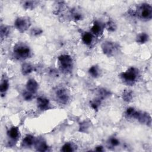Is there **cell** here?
<instances>
[{"instance_id": "6da1fadb", "label": "cell", "mask_w": 152, "mask_h": 152, "mask_svg": "<svg viewBox=\"0 0 152 152\" xmlns=\"http://www.w3.org/2000/svg\"><path fill=\"white\" fill-rule=\"evenodd\" d=\"M138 70L136 68H130L121 74L122 80L128 84L133 83L138 77Z\"/></svg>"}, {"instance_id": "7a4b0ae2", "label": "cell", "mask_w": 152, "mask_h": 152, "mask_svg": "<svg viewBox=\"0 0 152 152\" xmlns=\"http://www.w3.org/2000/svg\"><path fill=\"white\" fill-rule=\"evenodd\" d=\"M138 16L141 19L149 20L152 17V8L147 4H141L138 9Z\"/></svg>"}, {"instance_id": "3957f363", "label": "cell", "mask_w": 152, "mask_h": 152, "mask_svg": "<svg viewBox=\"0 0 152 152\" xmlns=\"http://www.w3.org/2000/svg\"><path fill=\"white\" fill-rule=\"evenodd\" d=\"M58 61L61 70L64 71H70L72 67V59L68 55H62L58 58Z\"/></svg>"}, {"instance_id": "277c9868", "label": "cell", "mask_w": 152, "mask_h": 152, "mask_svg": "<svg viewBox=\"0 0 152 152\" xmlns=\"http://www.w3.org/2000/svg\"><path fill=\"white\" fill-rule=\"evenodd\" d=\"M14 52L15 55L19 58L25 59L29 57L30 50L27 46L23 44H19L16 45L14 48Z\"/></svg>"}, {"instance_id": "5b68a950", "label": "cell", "mask_w": 152, "mask_h": 152, "mask_svg": "<svg viewBox=\"0 0 152 152\" xmlns=\"http://www.w3.org/2000/svg\"><path fill=\"white\" fill-rule=\"evenodd\" d=\"M30 22L29 18L25 17L18 18L15 22V26L16 28L21 32H24L29 28Z\"/></svg>"}, {"instance_id": "8992f818", "label": "cell", "mask_w": 152, "mask_h": 152, "mask_svg": "<svg viewBox=\"0 0 152 152\" xmlns=\"http://www.w3.org/2000/svg\"><path fill=\"white\" fill-rule=\"evenodd\" d=\"M56 96L58 101L61 103H66L68 100V95L66 90L59 89L56 91Z\"/></svg>"}, {"instance_id": "52a82bcc", "label": "cell", "mask_w": 152, "mask_h": 152, "mask_svg": "<svg viewBox=\"0 0 152 152\" xmlns=\"http://www.w3.org/2000/svg\"><path fill=\"white\" fill-rule=\"evenodd\" d=\"M136 118L139 120L142 124H146L147 125L151 124V118L148 114L140 113V112H137Z\"/></svg>"}, {"instance_id": "ba28073f", "label": "cell", "mask_w": 152, "mask_h": 152, "mask_svg": "<svg viewBox=\"0 0 152 152\" xmlns=\"http://www.w3.org/2000/svg\"><path fill=\"white\" fill-rule=\"evenodd\" d=\"M26 88L28 91L32 93H35L38 89V84L34 79H30L28 82Z\"/></svg>"}, {"instance_id": "9c48e42d", "label": "cell", "mask_w": 152, "mask_h": 152, "mask_svg": "<svg viewBox=\"0 0 152 152\" xmlns=\"http://www.w3.org/2000/svg\"><path fill=\"white\" fill-rule=\"evenodd\" d=\"M38 107L41 110H46L49 107V102L47 99L44 97H39L37 101Z\"/></svg>"}, {"instance_id": "30bf717a", "label": "cell", "mask_w": 152, "mask_h": 152, "mask_svg": "<svg viewBox=\"0 0 152 152\" xmlns=\"http://www.w3.org/2000/svg\"><path fill=\"white\" fill-rule=\"evenodd\" d=\"M102 49L105 54H111L113 53V51L115 49L114 44L110 42H106L102 45Z\"/></svg>"}, {"instance_id": "8fae6325", "label": "cell", "mask_w": 152, "mask_h": 152, "mask_svg": "<svg viewBox=\"0 0 152 152\" xmlns=\"http://www.w3.org/2000/svg\"><path fill=\"white\" fill-rule=\"evenodd\" d=\"M91 32L95 35H99L102 31V27L101 23L95 22L91 28Z\"/></svg>"}, {"instance_id": "7c38bea8", "label": "cell", "mask_w": 152, "mask_h": 152, "mask_svg": "<svg viewBox=\"0 0 152 152\" xmlns=\"http://www.w3.org/2000/svg\"><path fill=\"white\" fill-rule=\"evenodd\" d=\"M9 137L13 140L17 139L19 136V130L17 127H13L9 131Z\"/></svg>"}, {"instance_id": "4fadbf2b", "label": "cell", "mask_w": 152, "mask_h": 152, "mask_svg": "<svg viewBox=\"0 0 152 152\" xmlns=\"http://www.w3.org/2000/svg\"><path fill=\"white\" fill-rule=\"evenodd\" d=\"M82 40L85 44L88 45H90L92 42V40H93V36H92V35L90 34V33H84V34L83 35L82 37Z\"/></svg>"}, {"instance_id": "5bb4252c", "label": "cell", "mask_w": 152, "mask_h": 152, "mask_svg": "<svg viewBox=\"0 0 152 152\" xmlns=\"http://www.w3.org/2000/svg\"><path fill=\"white\" fill-rule=\"evenodd\" d=\"M48 146L46 144L45 142L43 141L42 140H40L36 142V148L39 151H46L48 149Z\"/></svg>"}, {"instance_id": "9a60e30c", "label": "cell", "mask_w": 152, "mask_h": 152, "mask_svg": "<svg viewBox=\"0 0 152 152\" xmlns=\"http://www.w3.org/2000/svg\"><path fill=\"white\" fill-rule=\"evenodd\" d=\"M149 39V35L145 33H142L141 34H139L137 37V42L140 43H144L147 41H148Z\"/></svg>"}, {"instance_id": "2e32d148", "label": "cell", "mask_w": 152, "mask_h": 152, "mask_svg": "<svg viewBox=\"0 0 152 152\" xmlns=\"http://www.w3.org/2000/svg\"><path fill=\"white\" fill-rule=\"evenodd\" d=\"M34 138L32 136H27L23 140V144L26 146H30L34 143Z\"/></svg>"}, {"instance_id": "e0dca14e", "label": "cell", "mask_w": 152, "mask_h": 152, "mask_svg": "<svg viewBox=\"0 0 152 152\" xmlns=\"http://www.w3.org/2000/svg\"><path fill=\"white\" fill-rule=\"evenodd\" d=\"M32 70H33L32 67L29 64H24L22 66V70L23 72V74L24 75L29 74L30 72H32Z\"/></svg>"}, {"instance_id": "ac0fdd59", "label": "cell", "mask_w": 152, "mask_h": 152, "mask_svg": "<svg viewBox=\"0 0 152 152\" xmlns=\"http://www.w3.org/2000/svg\"><path fill=\"white\" fill-rule=\"evenodd\" d=\"M89 73L90 74L94 77H97L99 74V69L96 66H93L91 67L89 70Z\"/></svg>"}, {"instance_id": "d6986e66", "label": "cell", "mask_w": 152, "mask_h": 152, "mask_svg": "<svg viewBox=\"0 0 152 152\" xmlns=\"http://www.w3.org/2000/svg\"><path fill=\"white\" fill-rule=\"evenodd\" d=\"M123 99L125 101H130L131 100L132 97H133V94H132V91H125L123 93Z\"/></svg>"}, {"instance_id": "ffe728a7", "label": "cell", "mask_w": 152, "mask_h": 152, "mask_svg": "<svg viewBox=\"0 0 152 152\" xmlns=\"http://www.w3.org/2000/svg\"><path fill=\"white\" fill-rule=\"evenodd\" d=\"M74 150L73 147H72V145L70 143H66L65 144L64 146L62 147L61 151H65V152H67V151H72Z\"/></svg>"}, {"instance_id": "44dd1931", "label": "cell", "mask_w": 152, "mask_h": 152, "mask_svg": "<svg viewBox=\"0 0 152 152\" xmlns=\"http://www.w3.org/2000/svg\"><path fill=\"white\" fill-rule=\"evenodd\" d=\"M9 87V84L8 83V81L4 80V81L2 82L1 84V93L3 92H5L7 90H8Z\"/></svg>"}, {"instance_id": "7402d4cb", "label": "cell", "mask_w": 152, "mask_h": 152, "mask_svg": "<svg viewBox=\"0 0 152 152\" xmlns=\"http://www.w3.org/2000/svg\"><path fill=\"white\" fill-rule=\"evenodd\" d=\"M100 103H101V101L99 99H95V101L91 102V107L95 109H97L99 107V106Z\"/></svg>"}, {"instance_id": "603a6c76", "label": "cell", "mask_w": 152, "mask_h": 152, "mask_svg": "<svg viewBox=\"0 0 152 152\" xmlns=\"http://www.w3.org/2000/svg\"><path fill=\"white\" fill-rule=\"evenodd\" d=\"M136 111L133 108H129L126 111V115L130 117H133Z\"/></svg>"}, {"instance_id": "cb8c5ba5", "label": "cell", "mask_w": 152, "mask_h": 152, "mask_svg": "<svg viewBox=\"0 0 152 152\" xmlns=\"http://www.w3.org/2000/svg\"><path fill=\"white\" fill-rule=\"evenodd\" d=\"M109 142L112 146H118L119 144H120V141H119V140L116 138L115 137L111 138L109 140Z\"/></svg>"}, {"instance_id": "d4e9b609", "label": "cell", "mask_w": 152, "mask_h": 152, "mask_svg": "<svg viewBox=\"0 0 152 152\" xmlns=\"http://www.w3.org/2000/svg\"><path fill=\"white\" fill-rule=\"evenodd\" d=\"M23 97L27 101H29L31 100L33 96H32V93H30L29 91H25L24 94H23Z\"/></svg>"}, {"instance_id": "484cf974", "label": "cell", "mask_w": 152, "mask_h": 152, "mask_svg": "<svg viewBox=\"0 0 152 152\" xmlns=\"http://www.w3.org/2000/svg\"><path fill=\"white\" fill-rule=\"evenodd\" d=\"M107 28L110 31H114L115 29V23L112 22H109L107 24Z\"/></svg>"}, {"instance_id": "4316f807", "label": "cell", "mask_w": 152, "mask_h": 152, "mask_svg": "<svg viewBox=\"0 0 152 152\" xmlns=\"http://www.w3.org/2000/svg\"><path fill=\"white\" fill-rule=\"evenodd\" d=\"M34 2L33 1H26L24 3V7L26 9H30L31 7H33V5H34Z\"/></svg>"}, {"instance_id": "83f0119b", "label": "cell", "mask_w": 152, "mask_h": 152, "mask_svg": "<svg viewBox=\"0 0 152 152\" xmlns=\"http://www.w3.org/2000/svg\"><path fill=\"white\" fill-rule=\"evenodd\" d=\"M32 33L34 35H38L42 33V30L39 29H34L32 30Z\"/></svg>"}, {"instance_id": "f1b7e54d", "label": "cell", "mask_w": 152, "mask_h": 152, "mask_svg": "<svg viewBox=\"0 0 152 152\" xmlns=\"http://www.w3.org/2000/svg\"><path fill=\"white\" fill-rule=\"evenodd\" d=\"M96 151H103V147L102 146H98V147H97L96 149Z\"/></svg>"}]
</instances>
